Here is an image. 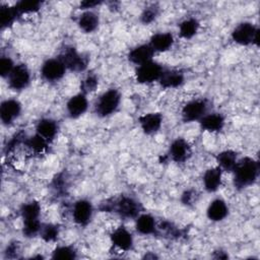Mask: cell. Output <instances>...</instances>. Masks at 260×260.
I'll return each instance as SVG.
<instances>
[{"label": "cell", "instance_id": "obj_1", "mask_svg": "<svg viewBox=\"0 0 260 260\" xmlns=\"http://www.w3.org/2000/svg\"><path fill=\"white\" fill-rule=\"evenodd\" d=\"M100 208L105 212H114L125 219H135L143 211L140 201L130 195H121L118 198L108 199L101 204Z\"/></svg>", "mask_w": 260, "mask_h": 260}, {"label": "cell", "instance_id": "obj_2", "mask_svg": "<svg viewBox=\"0 0 260 260\" xmlns=\"http://www.w3.org/2000/svg\"><path fill=\"white\" fill-rule=\"evenodd\" d=\"M233 175L235 188L239 190L248 188L257 181L259 176V164L251 156L239 158L236 168L233 171Z\"/></svg>", "mask_w": 260, "mask_h": 260}, {"label": "cell", "instance_id": "obj_3", "mask_svg": "<svg viewBox=\"0 0 260 260\" xmlns=\"http://www.w3.org/2000/svg\"><path fill=\"white\" fill-rule=\"evenodd\" d=\"M121 100V92L116 88H109L104 91L94 104V112L96 116L106 118L115 114L120 107Z\"/></svg>", "mask_w": 260, "mask_h": 260}, {"label": "cell", "instance_id": "obj_4", "mask_svg": "<svg viewBox=\"0 0 260 260\" xmlns=\"http://www.w3.org/2000/svg\"><path fill=\"white\" fill-rule=\"evenodd\" d=\"M259 27L250 21H243L237 24L231 32L234 43L240 46H259Z\"/></svg>", "mask_w": 260, "mask_h": 260}, {"label": "cell", "instance_id": "obj_5", "mask_svg": "<svg viewBox=\"0 0 260 260\" xmlns=\"http://www.w3.org/2000/svg\"><path fill=\"white\" fill-rule=\"evenodd\" d=\"M58 58L62 61L67 70L76 73L83 72L88 65V58L71 46L65 47Z\"/></svg>", "mask_w": 260, "mask_h": 260}, {"label": "cell", "instance_id": "obj_6", "mask_svg": "<svg viewBox=\"0 0 260 260\" xmlns=\"http://www.w3.org/2000/svg\"><path fill=\"white\" fill-rule=\"evenodd\" d=\"M165 68L156 61H148L135 69V80L140 84H151L159 80Z\"/></svg>", "mask_w": 260, "mask_h": 260}, {"label": "cell", "instance_id": "obj_7", "mask_svg": "<svg viewBox=\"0 0 260 260\" xmlns=\"http://www.w3.org/2000/svg\"><path fill=\"white\" fill-rule=\"evenodd\" d=\"M208 113V102L205 99H193L187 102L181 110V118L185 123L199 122Z\"/></svg>", "mask_w": 260, "mask_h": 260}, {"label": "cell", "instance_id": "obj_8", "mask_svg": "<svg viewBox=\"0 0 260 260\" xmlns=\"http://www.w3.org/2000/svg\"><path fill=\"white\" fill-rule=\"evenodd\" d=\"M66 71V67L58 57L46 59L40 69L42 78L50 83L60 81L65 76Z\"/></svg>", "mask_w": 260, "mask_h": 260}, {"label": "cell", "instance_id": "obj_9", "mask_svg": "<svg viewBox=\"0 0 260 260\" xmlns=\"http://www.w3.org/2000/svg\"><path fill=\"white\" fill-rule=\"evenodd\" d=\"M6 79L8 86L12 90L21 91L29 85L31 80V74L26 64L18 63L15 64L13 70L10 72Z\"/></svg>", "mask_w": 260, "mask_h": 260}, {"label": "cell", "instance_id": "obj_10", "mask_svg": "<svg viewBox=\"0 0 260 260\" xmlns=\"http://www.w3.org/2000/svg\"><path fill=\"white\" fill-rule=\"evenodd\" d=\"M168 154L173 161L183 164L191 157L192 147L188 140L183 137H177L171 142Z\"/></svg>", "mask_w": 260, "mask_h": 260}, {"label": "cell", "instance_id": "obj_11", "mask_svg": "<svg viewBox=\"0 0 260 260\" xmlns=\"http://www.w3.org/2000/svg\"><path fill=\"white\" fill-rule=\"evenodd\" d=\"M93 205L87 199H78L72 206V218L73 221L80 225L86 226L92 218Z\"/></svg>", "mask_w": 260, "mask_h": 260}, {"label": "cell", "instance_id": "obj_12", "mask_svg": "<svg viewBox=\"0 0 260 260\" xmlns=\"http://www.w3.org/2000/svg\"><path fill=\"white\" fill-rule=\"evenodd\" d=\"M22 106L16 99H6L0 105V120L3 125H11L21 114Z\"/></svg>", "mask_w": 260, "mask_h": 260}, {"label": "cell", "instance_id": "obj_13", "mask_svg": "<svg viewBox=\"0 0 260 260\" xmlns=\"http://www.w3.org/2000/svg\"><path fill=\"white\" fill-rule=\"evenodd\" d=\"M110 240L114 247L124 252L132 250L134 245V238L131 232L123 225H120L111 232Z\"/></svg>", "mask_w": 260, "mask_h": 260}, {"label": "cell", "instance_id": "obj_14", "mask_svg": "<svg viewBox=\"0 0 260 260\" xmlns=\"http://www.w3.org/2000/svg\"><path fill=\"white\" fill-rule=\"evenodd\" d=\"M162 115L157 112L145 113L138 118L140 129L146 135H153L157 133L162 126Z\"/></svg>", "mask_w": 260, "mask_h": 260}, {"label": "cell", "instance_id": "obj_15", "mask_svg": "<svg viewBox=\"0 0 260 260\" xmlns=\"http://www.w3.org/2000/svg\"><path fill=\"white\" fill-rule=\"evenodd\" d=\"M88 109V100L85 93L78 92L69 98L66 103V112L71 119H77L84 115Z\"/></svg>", "mask_w": 260, "mask_h": 260}, {"label": "cell", "instance_id": "obj_16", "mask_svg": "<svg viewBox=\"0 0 260 260\" xmlns=\"http://www.w3.org/2000/svg\"><path fill=\"white\" fill-rule=\"evenodd\" d=\"M154 51L150 47V45L147 43L145 44H139L135 47H133L127 55V58L130 63L139 66L141 64H144L148 61L153 60Z\"/></svg>", "mask_w": 260, "mask_h": 260}, {"label": "cell", "instance_id": "obj_17", "mask_svg": "<svg viewBox=\"0 0 260 260\" xmlns=\"http://www.w3.org/2000/svg\"><path fill=\"white\" fill-rule=\"evenodd\" d=\"M202 130L209 133L220 132L225 125V118L218 112H208L199 121Z\"/></svg>", "mask_w": 260, "mask_h": 260}, {"label": "cell", "instance_id": "obj_18", "mask_svg": "<svg viewBox=\"0 0 260 260\" xmlns=\"http://www.w3.org/2000/svg\"><path fill=\"white\" fill-rule=\"evenodd\" d=\"M223 172L216 166L207 169L202 177V184L206 192L214 193L222 185Z\"/></svg>", "mask_w": 260, "mask_h": 260}, {"label": "cell", "instance_id": "obj_19", "mask_svg": "<svg viewBox=\"0 0 260 260\" xmlns=\"http://www.w3.org/2000/svg\"><path fill=\"white\" fill-rule=\"evenodd\" d=\"M157 82L165 89L178 88L184 84L185 74L179 69H165Z\"/></svg>", "mask_w": 260, "mask_h": 260}, {"label": "cell", "instance_id": "obj_20", "mask_svg": "<svg viewBox=\"0 0 260 260\" xmlns=\"http://www.w3.org/2000/svg\"><path fill=\"white\" fill-rule=\"evenodd\" d=\"M229 215V206L221 198H214L211 200L206 208V216L210 221H222Z\"/></svg>", "mask_w": 260, "mask_h": 260}, {"label": "cell", "instance_id": "obj_21", "mask_svg": "<svg viewBox=\"0 0 260 260\" xmlns=\"http://www.w3.org/2000/svg\"><path fill=\"white\" fill-rule=\"evenodd\" d=\"M175 39L171 32L159 31L153 34L149 39V45L154 53H165L172 49L174 46Z\"/></svg>", "mask_w": 260, "mask_h": 260}, {"label": "cell", "instance_id": "obj_22", "mask_svg": "<svg viewBox=\"0 0 260 260\" xmlns=\"http://www.w3.org/2000/svg\"><path fill=\"white\" fill-rule=\"evenodd\" d=\"M59 131L58 123L52 118H42L37 122L36 133L45 138L48 142H52Z\"/></svg>", "mask_w": 260, "mask_h": 260}, {"label": "cell", "instance_id": "obj_23", "mask_svg": "<svg viewBox=\"0 0 260 260\" xmlns=\"http://www.w3.org/2000/svg\"><path fill=\"white\" fill-rule=\"evenodd\" d=\"M157 222L155 217L146 212H141L135 218V230L138 234L142 236L154 235L156 233Z\"/></svg>", "mask_w": 260, "mask_h": 260}, {"label": "cell", "instance_id": "obj_24", "mask_svg": "<svg viewBox=\"0 0 260 260\" xmlns=\"http://www.w3.org/2000/svg\"><path fill=\"white\" fill-rule=\"evenodd\" d=\"M77 26L85 34L95 31L100 24V17L93 10H84L77 17Z\"/></svg>", "mask_w": 260, "mask_h": 260}, {"label": "cell", "instance_id": "obj_25", "mask_svg": "<svg viewBox=\"0 0 260 260\" xmlns=\"http://www.w3.org/2000/svg\"><path fill=\"white\" fill-rule=\"evenodd\" d=\"M215 159H216L217 167L222 172L233 173V171L236 168V165L239 160V157H238V153L235 150L224 149L216 154Z\"/></svg>", "mask_w": 260, "mask_h": 260}, {"label": "cell", "instance_id": "obj_26", "mask_svg": "<svg viewBox=\"0 0 260 260\" xmlns=\"http://www.w3.org/2000/svg\"><path fill=\"white\" fill-rule=\"evenodd\" d=\"M200 28V22L195 17H188L182 20L178 27L179 36L182 39L190 40L194 38Z\"/></svg>", "mask_w": 260, "mask_h": 260}, {"label": "cell", "instance_id": "obj_27", "mask_svg": "<svg viewBox=\"0 0 260 260\" xmlns=\"http://www.w3.org/2000/svg\"><path fill=\"white\" fill-rule=\"evenodd\" d=\"M49 143L45 138H43L42 136H40L39 134L35 133L31 136H28L25 138L23 145L28 148L31 152L40 154L45 152L48 147H49Z\"/></svg>", "mask_w": 260, "mask_h": 260}, {"label": "cell", "instance_id": "obj_28", "mask_svg": "<svg viewBox=\"0 0 260 260\" xmlns=\"http://www.w3.org/2000/svg\"><path fill=\"white\" fill-rule=\"evenodd\" d=\"M18 17L19 15L14 6L2 5L0 7V26L2 29L12 26Z\"/></svg>", "mask_w": 260, "mask_h": 260}, {"label": "cell", "instance_id": "obj_29", "mask_svg": "<svg viewBox=\"0 0 260 260\" xmlns=\"http://www.w3.org/2000/svg\"><path fill=\"white\" fill-rule=\"evenodd\" d=\"M41 204L38 201L31 200L28 202H25L20 207V216L22 220H28V219H39L41 215Z\"/></svg>", "mask_w": 260, "mask_h": 260}, {"label": "cell", "instance_id": "obj_30", "mask_svg": "<svg viewBox=\"0 0 260 260\" xmlns=\"http://www.w3.org/2000/svg\"><path fill=\"white\" fill-rule=\"evenodd\" d=\"M42 2L40 1H32V0H21L16 2L14 5V8L19 16L23 14H29V13H36L38 12L42 7Z\"/></svg>", "mask_w": 260, "mask_h": 260}, {"label": "cell", "instance_id": "obj_31", "mask_svg": "<svg viewBox=\"0 0 260 260\" xmlns=\"http://www.w3.org/2000/svg\"><path fill=\"white\" fill-rule=\"evenodd\" d=\"M60 235V228L55 223H45L42 224L40 232L41 239L46 243L55 242Z\"/></svg>", "mask_w": 260, "mask_h": 260}, {"label": "cell", "instance_id": "obj_32", "mask_svg": "<svg viewBox=\"0 0 260 260\" xmlns=\"http://www.w3.org/2000/svg\"><path fill=\"white\" fill-rule=\"evenodd\" d=\"M52 259H75L77 258V251L73 246L61 245L57 246L52 251Z\"/></svg>", "mask_w": 260, "mask_h": 260}, {"label": "cell", "instance_id": "obj_33", "mask_svg": "<svg viewBox=\"0 0 260 260\" xmlns=\"http://www.w3.org/2000/svg\"><path fill=\"white\" fill-rule=\"evenodd\" d=\"M42 222L39 219H28L22 220V234L25 238H34L40 235L42 229Z\"/></svg>", "mask_w": 260, "mask_h": 260}, {"label": "cell", "instance_id": "obj_34", "mask_svg": "<svg viewBox=\"0 0 260 260\" xmlns=\"http://www.w3.org/2000/svg\"><path fill=\"white\" fill-rule=\"evenodd\" d=\"M159 15V6L157 4H150L146 6L141 14H140V21L141 23L148 25L152 23Z\"/></svg>", "mask_w": 260, "mask_h": 260}, {"label": "cell", "instance_id": "obj_35", "mask_svg": "<svg viewBox=\"0 0 260 260\" xmlns=\"http://www.w3.org/2000/svg\"><path fill=\"white\" fill-rule=\"evenodd\" d=\"M158 233L162 234V236L167 238H179L181 236V231L179 230V228H177L170 221H162L160 223H157L155 234Z\"/></svg>", "mask_w": 260, "mask_h": 260}, {"label": "cell", "instance_id": "obj_36", "mask_svg": "<svg viewBox=\"0 0 260 260\" xmlns=\"http://www.w3.org/2000/svg\"><path fill=\"white\" fill-rule=\"evenodd\" d=\"M99 86V78L93 73H88L80 82V90L81 92L87 94L94 91Z\"/></svg>", "mask_w": 260, "mask_h": 260}, {"label": "cell", "instance_id": "obj_37", "mask_svg": "<svg viewBox=\"0 0 260 260\" xmlns=\"http://www.w3.org/2000/svg\"><path fill=\"white\" fill-rule=\"evenodd\" d=\"M15 63L9 56H3L0 59V75L3 78H7L10 72L13 70Z\"/></svg>", "mask_w": 260, "mask_h": 260}, {"label": "cell", "instance_id": "obj_38", "mask_svg": "<svg viewBox=\"0 0 260 260\" xmlns=\"http://www.w3.org/2000/svg\"><path fill=\"white\" fill-rule=\"evenodd\" d=\"M25 138H26V136H25V134H23L22 132H17V133H15V134L7 141V144H6V146H5V151H6V153H8V152H10V151H13L17 145L23 144Z\"/></svg>", "mask_w": 260, "mask_h": 260}, {"label": "cell", "instance_id": "obj_39", "mask_svg": "<svg viewBox=\"0 0 260 260\" xmlns=\"http://www.w3.org/2000/svg\"><path fill=\"white\" fill-rule=\"evenodd\" d=\"M20 252V246L17 242L9 243L5 250H4V256L5 258H18V254Z\"/></svg>", "mask_w": 260, "mask_h": 260}, {"label": "cell", "instance_id": "obj_40", "mask_svg": "<svg viewBox=\"0 0 260 260\" xmlns=\"http://www.w3.org/2000/svg\"><path fill=\"white\" fill-rule=\"evenodd\" d=\"M196 192L194 190H186L182 193V196H181V202L186 205V206H190L192 204H194L196 202Z\"/></svg>", "mask_w": 260, "mask_h": 260}, {"label": "cell", "instance_id": "obj_41", "mask_svg": "<svg viewBox=\"0 0 260 260\" xmlns=\"http://www.w3.org/2000/svg\"><path fill=\"white\" fill-rule=\"evenodd\" d=\"M102 2L101 1H93V0H85V1H81L80 2V9L84 10H92V8H94L95 6H99Z\"/></svg>", "mask_w": 260, "mask_h": 260}, {"label": "cell", "instance_id": "obj_42", "mask_svg": "<svg viewBox=\"0 0 260 260\" xmlns=\"http://www.w3.org/2000/svg\"><path fill=\"white\" fill-rule=\"evenodd\" d=\"M216 255L214 256V258H216V259H226L228 257H229V255H228V253L226 252H224V251H221V250H218V251H216V252H214Z\"/></svg>", "mask_w": 260, "mask_h": 260}]
</instances>
